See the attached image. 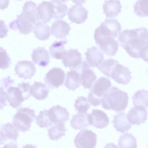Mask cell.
<instances>
[{
	"instance_id": "6da1fadb",
	"label": "cell",
	"mask_w": 148,
	"mask_h": 148,
	"mask_svg": "<svg viewBox=\"0 0 148 148\" xmlns=\"http://www.w3.org/2000/svg\"><path fill=\"white\" fill-rule=\"evenodd\" d=\"M118 40L121 45L131 57L138 59L139 51L148 43V29L141 27L124 30L119 34Z\"/></svg>"
},
{
	"instance_id": "7a4b0ae2",
	"label": "cell",
	"mask_w": 148,
	"mask_h": 148,
	"mask_svg": "<svg viewBox=\"0 0 148 148\" xmlns=\"http://www.w3.org/2000/svg\"><path fill=\"white\" fill-rule=\"evenodd\" d=\"M129 98L127 93L112 86L104 93L101 98V105L106 110L122 111L127 106Z\"/></svg>"
},
{
	"instance_id": "3957f363",
	"label": "cell",
	"mask_w": 148,
	"mask_h": 148,
	"mask_svg": "<svg viewBox=\"0 0 148 148\" xmlns=\"http://www.w3.org/2000/svg\"><path fill=\"white\" fill-rule=\"evenodd\" d=\"M35 112L27 108H21L17 110L13 120L14 126L19 131L25 132L29 130L31 124L36 118Z\"/></svg>"
},
{
	"instance_id": "277c9868",
	"label": "cell",
	"mask_w": 148,
	"mask_h": 148,
	"mask_svg": "<svg viewBox=\"0 0 148 148\" xmlns=\"http://www.w3.org/2000/svg\"><path fill=\"white\" fill-rule=\"evenodd\" d=\"M121 29V24L115 19L106 18L95 30L94 36L117 37Z\"/></svg>"
},
{
	"instance_id": "5b68a950",
	"label": "cell",
	"mask_w": 148,
	"mask_h": 148,
	"mask_svg": "<svg viewBox=\"0 0 148 148\" xmlns=\"http://www.w3.org/2000/svg\"><path fill=\"white\" fill-rule=\"evenodd\" d=\"M97 135L91 130L82 129L75 136L74 143L77 148H93L97 143Z\"/></svg>"
},
{
	"instance_id": "8992f818",
	"label": "cell",
	"mask_w": 148,
	"mask_h": 148,
	"mask_svg": "<svg viewBox=\"0 0 148 148\" xmlns=\"http://www.w3.org/2000/svg\"><path fill=\"white\" fill-rule=\"evenodd\" d=\"M96 44L106 55L114 56L118 50L119 44L114 38L108 36H94Z\"/></svg>"
},
{
	"instance_id": "52a82bcc",
	"label": "cell",
	"mask_w": 148,
	"mask_h": 148,
	"mask_svg": "<svg viewBox=\"0 0 148 148\" xmlns=\"http://www.w3.org/2000/svg\"><path fill=\"white\" fill-rule=\"evenodd\" d=\"M65 75L64 71L61 69L53 68L46 74L44 80L46 84L50 88H58L63 85Z\"/></svg>"
},
{
	"instance_id": "ba28073f",
	"label": "cell",
	"mask_w": 148,
	"mask_h": 148,
	"mask_svg": "<svg viewBox=\"0 0 148 148\" xmlns=\"http://www.w3.org/2000/svg\"><path fill=\"white\" fill-rule=\"evenodd\" d=\"M131 73L128 68L118 62L112 68L110 77L119 84L127 85L132 78Z\"/></svg>"
},
{
	"instance_id": "9c48e42d",
	"label": "cell",
	"mask_w": 148,
	"mask_h": 148,
	"mask_svg": "<svg viewBox=\"0 0 148 148\" xmlns=\"http://www.w3.org/2000/svg\"><path fill=\"white\" fill-rule=\"evenodd\" d=\"M81 54L77 49H71L66 51L62 59L65 67L72 70L80 68L82 63Z\"/></svg>"
},
{
	"instance_id": "30bf717a",
	"label": "cell",
	"mask_w": 148,
	"mask_h": 148,
	"mask_svg": "<svg viewBox=\"0 0 148 148\" xmlns=\"http://www.w3.org/2000/svg\"><path fill=\"white\" fill-rule=\"evenodd\" d=\"M147 109L141 106H135L132 108L127 115L130 124L137 125L144 123L147 120Z\"/></svg>"
},
{
	"instance_id": "8fae6325",
	"label": "cell",
	"mask_w": 148,
	"mask_h": 148,
	"mask_svg": "<svg viewBox=\"0 0 148 148\" xmlns=\"http://www.w3.org/2000/svg\"><path fill=\"white\" fill-rule=\"evenodd\" d=\"M16 74L19 78L25 79H30L36 72L34 64L31 62L27 60L19 61L16 65Z\"/></svg>"
},
{
	"instance_id": "7c38bea8",
	"label": "cell",
	"mask_w": 148,
	"mask_h": 148,
	"mask_svg": "<svg viewBox=\"0 0 148 148\" xmlns=\"http://www.w3.org/2000/svg\"><path fill=\"white\" fill-rule=\"evenodd\" d=\"M34 25L21 14L17 16L16 19L10 23L9 26L11 29L18 30L21 33L27 35L32 32Z\"/></svg>"
},
{
	"instance_id": "4fadbf2b",
	"label": "cell",
	"mask_w": 148,
	"mask_h": 148,
	"mask_svg": "<svg viewBox=\"0 0 148 148\" xmlns=\"http://www.w3.org/2000/svg\"><path fill=\"white\" fill-rule=\"evenodd\" d=\"M88 11L81 4L72 6L68 9V18L72 23H83L88 18Z\"/></svg>"
},
{
	"instance_id": "5bb4252c",
	"label": "cell",
	"mask_w": 148,
	"mask_h": 148,
	"mask_svg": "<svg viewBox=\"0 0 148 148\" xmlns=\"http://www.w3.org/2000/svg\"><path fill=\"white\" fill-rule=\"evenodd\" d=\"M90 67L86 61L82 62L80 78L81 84L85 89L91 88L97 79L96 75Z\"/></svg>"
},
{
	"instance_id": "9a60e30c",
	"label": "cell",
	"mask_w": 148,
	"mask_h": 148,
	"mask_svg": "<svg viewBox=\"0 0 148 148\" xmlns=\"http://www.w3.org/2000/svg\"><path fill=\"white\" fill-rule=\"evenodd\" d=\"M48 112L49 119L53 124L64 123L69 119V114L66 109L59 105L50 108Z\"/></svg>"
},
{
	"instance_id": "2e32d148",
	"label": "cell",
	"mask_w": 148,
	"mask_h": 148,
	"mask_svg": "<svg viewBox=\"0 0 148 148\" xmlns=\"http://www.w3.org/2000/svg\"><path fill=\"white\" fill-rule=\"evenodd\" d=\"M92 118L91 114L78 112L73 115L70 121L72 128L75 130L86 128L92 125Z\"/></svg>"
},
{
	"instance_id": "e0dca14e",
	"label": "cell",
	"mask_w": 148,
	"mask_h": 148,
	"mask_svg": "<svg viewBox=\"0 0 148 148\" xmlns=\"http://www.w3.org/2000/svg\"><path fill=\"white\" fill-rule=\"evenodd\" d=\"M71 28L69 24L63 20H58L52 23L51 32L56 38L62 39L69 34Z\"/></svg>"
},
{
	"instance_id": "ac0fdd59",
	"label": "cell",
	"mask_w": 148,
	"mask_h": 148,
	"mask_svg": "<svg viewBox=\"0 0 148 148\" xmlns=\"http://www.w3.org/2000/svg\"><path fill=\"white\" fill-rule=\"evenodd\" d=\"M37 10L40 20L44 23L49 22L53 18V6L50 1H43L39 4Z\"/></svg>"
},
{
	"instance_id": "d6986e66",
	"label": "cell",
	"mask_w": 148,
	"mask_h": 148,
	"mask_svg": "<svg viewBox=\"0 0 148 148\" xmlns=\"http://www.w3.org/2000/svg\"><path fill=\"white\" fill-rule=\"evenodd\" d=\"M85 53L86 62L90 67H97L102 62L103 54L99 49L93 46L87 49Z\"/></svg>"
},
{
	"instance_id": "ffe728a7",
	"label": "cell",
	"mask_w": 148,
	"mask_h": 148,
	"mask_svg": "<svg viewBox=\"0 0 148 148\" xmlns=\"http://www.w3.org/2000/svg\"><path fill=\"white\" fill-rule=\"evenodd\" d=\"M8 101L14 108L19 107L25 101L23 93L18 87L10 86L7 90Z\"/></svg>"
},
{
	"instance_id": "44dd1931",
	"label": "cell",
	"mask_w": 148,
	"mask_h": 148,
	"mask_svg": "<svg viewBox=\"0 0 148 148\" xmlns=\"http://www.w3.org/2000/svg\"><path fill=\"white\" fill-rule=\"evenodd\" d=\"M122 8L119 0H105L103 5V12L108 18L116 17L121 12Z\"/></svg>"
},
{
	"instance_id": "7402d4cb",
	"label": "cell",
	"mask_w": 148,
	"mask_h": 148,
	"mask_svg": "<svg viewBox=\"0 0 148 148\" xmlns=\"http://www.w3.org/2000/svg\"><path fill=\"white\" fill-rule=\"evenodd\" d=\"M18 130L12 124L3 125L0 131V145L8 140L15 142L18 136Z\"/></svg>"
},
{
	"instance_id": "603a6c76",
	"label": "cell",
	"mask_w": 148,
	"mask_h": 148,
	"mask_svg": "<svg viewBox=\"0 0 148 148\" xmlns=\"http://www.w3.org/2000/svg\"><path fill=\"white\" fill-rule=\"evenodd\" d=\"M31 56L33 62L42 67L47 66L50 62L48 52L44 47L34 49Z\"/></svg>"
},
{
	"instance_id": "cb8c5ba5",
	"label": "cell",
	"mask_w": 148,
	"mask_h": 148,
	"mask_svg": "<svg viewBox=\"0 0 148 148\" xmlns=\"http://www.w3.org/2000/svg\"><path fill=\"white\" fill-rule=\"evenodd\" d=\"M112 122L116 130L122 133L128 131L131 127L125 113L123 111L118 113L114 116Z\"/></svg>"
},
{
	"instance_id": "d4e9b609",
	"label": "cell",
	"mask_w": 148,
	"mask_h": 148,
	"mask_svg": "<svg viewBox=\"0 0 148 148\" xmlns=\"http://www.w3.org/2000/svg\"><path fill=\"white\" fill-rule=\"evenodd\" d=\"M37 4L31 1H26L23 7L22 14L34 25L40 21L37 13Z\"/></svg>"
},
{
	"instance_id": "484cf974",
	"label": "cell",
	"mask_w": 148,
	"mask_h": 148,
	"mask_svg": "<svg viewBox=\"0 0 148 148\" xmlns=\"http://www.w3.org/2000/svg\"><path fill=\"white\" fill-rule=\"evenodd\" d=\"M111 85V82L108 79L102 77L95 82L90 90L94 95L101 98L104 93Z\"/></svg>"
},
{
	"instance_id": "4316f807",
	"label": "cell",
	"mask_w": 148,
	"mask_h": 148,
	"mask_svg": "<svg viewBox=\"0 0 148 148\" xmlns=\"http://www.w3.org/2000/svg\"><path fill=\"white\" fill-rule=\"evenodd\" d=\"M91 114L92 118V125L96 128H104L109 124V119L103 111L99 109H94L92 110Z\"/></svg>"
},
{
	"instance_id": "83f0119b",
	"label": "cell",
	"mask_w": 148,
	"mask_h": 148,
	"mask_svg": "<svg viewBox=\"0 0 148 148\" xmlns=\"http://www.w3.org/2000/svg\"><path fill=\"white\" fill-rule=\"evenodd\" d=\"M30 89L31 95L39 100H43L47 98L49 92L46 85L40 82H34Z\"/></svg>"
},
{
	"instance_id": "f1b7e54d",
	"label": "cell",
	"mask_w": 148,
	"mask_h": 148,
	"mask_svg": "<svg viewBox=\"0 0 148 148\" xmlns=\"http://www.w3.org/2000/svg\"><path fill=\"white\" fill-rule=\"evenodd\" d=\"M33 32L36 37L41 40L48 39L50 35L49 25L41 21L36 22L34 25Z\"/></svg>"
},
{
	"instance_id": "f546056e",
	"label": "cell",
	"mask_w": 148,
	"mask_h": 148,
	"mask_svg": "<svg viewBox=\"0 0 148 148\" xmlns=\"http://www.w3.org/2000/svg\"><path fill=\"white\" fill-rule=\"evenodd\" d=\"M81 84L79 73L74 70L67 72L64 83L66 87L69 90H74Z\"/></svg>"
},
{
	"instance_id": "4dcf8cb0",
	"label": "cell",
	"mask_w": 148,
	"mask_h": 148,
	"mask_svg": "<svg viewBox=\"0 0 148 148\" xmlns=\"http://www.w3.org/2000/svg\"><path fill=\"white\" fill-rule=\"evenodd\" d=\"M67 42V41L66 40L56 41L53 42L49 48L51 56L55 58L62 59L67 51L64 48V45Z\"/></svg>"
},
{
	"instance_id": "1f68e13d",
	"label": "cell",
	"mask_w": 148,
	"mask_h": 148,
	"mask_svg": "<svg viewBox=\"0 0 148 148\" xmlns=\"http://www.w3.org/2000/svg\"><path fill=\"white\" fill-rule=\"evenodd\" d=\"M48 130L49 138L52 140H57L65 135L67 131L64 123H60L53 124Z\"/></svg>"
},
{
	"instance_id": "d6a6232c",
	"label": "cell",
	"mask_w": 148,
	"mask_h": 148,
	"mask_svg": "<svg viewBox=\"0 0 148 148\" xmlns=\"http://www.w3.org/2000/svg\"><path fill=\"white\" fill-rule=\"evenodd\" d=\"M132 99L134 106H141L148 107V91L144 89L136 91Z\"/></svg>"
},
{
	"instance_id": "836d02e7",
	"label": "cell",
	"mask_w": 148,
	"mask_h": 148,
	"mask_svg": "<svg viewBox=\"0 0 148 148\" xmlns=\"http://www.w3.org/2000/svg\"><path fill=\"white\" fill-rule=\"evenodd\" d=\"M50 2L53 6L54 13L53 18L55 19H62L66 14L67 5L60 0H51Z\"/></svg>"
},
{
	"instance_id": "e575fe53",
	"label": "cell",
	"mask_w": 148,
	"mask_h": 148,
	"mask_svg": "<svg viewBox=\"0 0 148 148\" xmlns=\"http://www.w3.org/2000/svg\"><path fill=\"white\" fill-rule=\"evenodd\" d=\"M136 139L131 133H126L120 136L118 145L120 148H136Z\"/></svg>"
},
{
	"instance_id": "d590c367",
	"label": "cell",
	"mask_w": 148,
	"mask_h": 148,
	"mask_svg": "<svg viewBox=\"0 0 148 148\" xmlns=\"http://www.w3.org/2000/svg\"><path fill=\"white\" fill-rule=\"evenodd\" d=\"M134 13L138 16H148V0H138L134 6Z\"/></svg>"
},
{
	"instance_id": "8d00e7d4",
	"label": "cell",
	"mask_w": 148,
	"mask_h": 148,
	"mask_svg": "<svg viewBox=\"0 0 148 148\" xmlns=\"http://www.w3.org/2000/svg\"><path fill=\"white\" fill-rule=\"evenodd\" d=\"M48 111L44 110L40 111L36 118V124L41 128L48 127L53 124L49 119Z\"/></svg>"
},
{
	"instance_id": "74e56055",
	"label": "cell",
	"mask_w": 148,
	"mask_h": 148,
	"mask_svg": "<svg viewBox=\"0 0 148 148\" xmlns=\"http://www.w3.org/2000/svg\"><path fill=\"white\" fill-rule=\"evenodd\" d=\"M118 62L116 60L108 59L103 60L97 68L104 75L110 77L112 68L116 63Z\"/></svg>"
},
{
	"instance_id": "f35d334b",
	"label": "cell",
	"mask_w": 148,
	"mask_h": 148,
	"mask_svg": "<svg viewBox=\"0 0 148 148\" xmlns=\"http://www.w3.org/2000/svg\"><path fill=\"white\" fill-rule=\"evenodd\" d=\"M74 106L78 112L86 113L90 105L87 99L85 97L81 96L78 97L75 100Z\"/></svg>"
},
{
	"instance_id": "ab89813d",
	"label": "cell",
	"mask_w": 148,
	"mask_h": 148,
	"mask_svg": "<svg viewBox=\"0 0 148 148\" xmlns=\"http://www.w3.org/2000/svg\"><path fill=\"white\" fill-rule=\"evenodd\" d=\"M0 68L6 69L8 68L10 65L11 62L6 51L2 47H0Z\"/></svg>"
},
{
	"instance_id": "60d3db41",
	"label": "cell",
	"mask_w": 148,
	"mask_h": 148,
	"mask_svg": "<svg viewBox=\"0 0 148 148\" xmlns=\"http://www.w3.org/2000/svg\"><path fill=\"white\" fill-rule=\"evenodd\" d=\"M17 86L22 92L25 100L31 96L30 90L31 86L29 83L22 82L18 84Z\"/></svg>"
},
{
	"instance_id": "b9f144b4",
	"label": "cell",
	"mask_w": 148,
	"mask_h": 148,
	"mask_svg": "<svg viewBox=\"0 0 148 148\" xmlns=\"http://www.w3.org/2000/svg\"><path fill=\"white\" fill-rule=\"evenodd\" d=\"M87 100L91 105L94 106H99L100 104L101 98L94 95L91 91L88 95Z\"/></svg>"
},
{
	"instance_id": "7bdbcfd3",
	"label": "cell",
	"mask_w": 148,
	"mask_h": 148,
	"mask_svg": "<svg viewBox=\"0 0 148 148\" xmlns=\"http://www.w3.org/2000/svg\"><path fill=\"white\" fill-rule=\"evenodd\" d=\"M139 58L148 62V43L143 46L139 52Z\"/></svg>"
},
{
	"instance_id": "ee69618b",
	"label": "cell",
	"mask_w": 148,
	"mask_h": 148,
	"mask_svg": "<svg viewBox=\"0 0 148 148\" xmlns=\"http://www.w3.org/2000/svg\"><path fill=\"white\" fill-rule=\"evenodd\" d=\"M7 92L4 91L3 88L1 87L0 90V107L1 109L7 105Z\"/></svg>"
},
{
	"instance_id": "f6af8a7d",
	"label": "cell",
	"mask_w": 148,
	"mask_h": 148,
	"mask_svg": "<svg viewBox=\"0 0 148 148\" xmlns=\"http://www.w3.org/2000/svg\"><path fill=\"white\" fill-rule=\"evenodd\" d=\"M9 2V0H0V9L3 10L7 8Z\"/></svg>"
},
{
	"instance_id": "bcb514c9",
	"label": "cell",
	"mask_w": 148,
	"mask_h": 148,
	"mask_svg": "<svg viewBox=\"0 0 148 148\" xmlns=\"http://www.w3.org/2000/svg\"><path fill=\"white\" fill-rule=\"evenodd\" d=\"M73 3L76 4L80 5L86 3V0H71Z\"/></svg>"
},
{
	"instance_id": "7dc6e473",
	"label": "cell",
	"mask_w": 148,
	"mask_h": 148,
	"mask_svg": "<svg viewBox=\"0 0 148 148\" xmlns=\"http://www.w3.org/2000/svg\"><path fill=\"white\" fill-rule=\"evenodd\" d=\"M61 0L62 2H66L68 1L69 0Z\"/></svg>"
},
{
	"instance_id": "c3c4849f",
	"label": "cell",
	"mask_w": 148,
	"mask_h": 148,
	"mask_svg": "<svg viewBox=\"0 0 148 148\" xmlns=\"http://www.w3.org/2000/svg\"><path fill=\"white\" fill-rule=\"evenodd\" d=\"M17 0L21 1H22V0Z\"/></svg>"
},
{
	"instance_id": "681fc988",
	"label": "cell",
	"mask_w": 148,
	"mask_h": 148,
	"mask_svg": "<svg viewBox=\"0 0 148 148\" xmlns=\"http://www.w3.org/2000/svg\"></svg>"
}]
</instances>
